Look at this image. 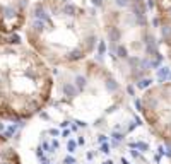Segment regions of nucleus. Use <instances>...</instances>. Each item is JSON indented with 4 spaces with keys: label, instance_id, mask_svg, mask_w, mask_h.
<instances>
[{
    "label": "nucleus",
    "instance_id": "9",
    "mask_svg": "<svg viewBox=\"0 0 171 164\" xmlns=\"http://www.w3.org/2000/svg\"><path fill=\"white\" fill-rule=\"evenodd\" d=\"M2 127H4V122H2V120H0V130H2Z\"/></svg>",
    "mask_w": 171,
    "mask_h": 164
},
{
    "label": "nucleus",
    "instance_id": "8",
    "mask_svg": "<svg viewBox=\"0 0 171 164\" xmlns=\"http://www.w3.org/2000/svg\"><path fill=\"white\" fill-rule=\"evenodd\" d=\"M74 149H75V142L74 140H70L69 142V152H74Z\"/></svg>",
    "mask_w": 171,
    "mask_h": 164
},
{
    "label": "nucleus",
    "instance_id": "6",
    "mask_svg": "<svg viewBox=\"0 0 171 164\" xmlns=\"http://www.w3.org/2000/svg\"><path fill=\"white\" fill-rule=\"evenodd\" d=\"M152 5L156 11L159 43L168 62L171 63V0H152Z\"/></svg>",
    "mask_w": 171,
    "mask_h": 164
},
{
    "label": "nucleus",
    "instance_id": "3",
    "mask_svg": "<svg viewBox=\"0 0 171 164\" xmlns=\"http://www.w3.org/2000/svg\"><path fill=\"white\" fill-rule=\"evenodd\" d=\"M60 79V96L82 118L104 116L123 103L125 94L115 75L89 58L64 67Z\"/></svg>",
    "mask_w": 171,
    "mask_h": 164
},
{
    "label": "nucleus",
    "instance_id": "5",
    "mask_svg": "<svg viewBox=\"0 0 171 164\" xmlns=\"http://www.w3.org/2000/svg\"><path fill=\"white\" fill-rule=\"evenodd\" d=\"M33 0H0V34H14L24 26Z\"/></svg>",
    "mask_w": 171,
    "mask_h": 164
},
{
    "label": "nucleus",
    "instance_id": "4",
    "mask_svg": "<svg viewBox=\"0 0 171 164\" xmlns=\"http://www.w3.org/2000/svg\"><path fill=\"white\" fill-rule=\"evenodd\" d=\"M139 108L151 132L163 142L171 144V79L144 89Z\"/></svg>",
    "mask_w": 171,
    "mask_h": 164
},
{
    "label": "nucleus",
    "instance_id": "2",
    "mask_svg": "<svg viewBox=\"0 0 171 164\" xmlns=\"http://www.w3.org/2000/svg\"><path fill=\"white\" fill-rule=\"evenodd\" d=\"M53 89V70L41 57L16 32L0 34V120H31L48 106Z\"/></svg>",
    "mask_w": 171,
    "mask_h": 164
},
{
    "label": "nucleus",
    "instance_id": "7",
    "mask_svg": "<svg viewBox=\"0 0 171 164\" xmlns=\"http://www.w3.org/2000/svg\"><path fill=\"white\" fill-rule=\"evenodd\" d=\"M0 164H22L21 156L2 132H0Z\"/></svg>",
    "mask_w": 171,
    "mask_h": 164
},
{
    "label": "nucleus",
    "instance_id": "1",
    "mask_svg": "<svg viewBox=\"0 0 171 164\" xmlns=\"http://www.w3.org/2000/svg\"><path fill=\"white\" fill-rule=\"evenodd\" d=\"M24 41L50 69L84 62L96 51L101 22L75 0H34L24 19Z\"/></svg>",
    "mask_w": 171,
    "mask_h": 164
}]
</instances>
